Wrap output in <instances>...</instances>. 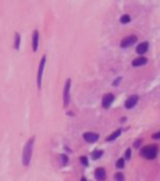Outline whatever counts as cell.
I'll list each match as a JSON object with an SVG mask.
<instances>
[{
	"instance_id": "cell-20",
	"label": "cell",
	"mask_w": 160,
	"mask_h": 181,
	"mask_svg": "<svg viewBox=\"0 0 160 181\" xmlns=\"http://www.w3.org/2000/svg\"><path fill=\"white\" fill-rule=\"evenodd\" d=\"M131 158V150L130 149H127V151H125V160H130Z\"/></svg>"
},
{
	"instance_id": "cell-25",
	"label": "cell",
	"mask_w": 160,
	"mask_h": 181,
	"mask_svg": "<svg viewBox=\"0 0 160 181\" xmlns=\"http://www.w3.org/2000/svg\"><path fill=\"white\" fill-rule=\"evenodd\" d=\"M80 181H86V179H85V177H81V180Z\"/></svg>"
},
{
	"instance_id": "cell-24",
	"label": "cell",
	"mask_w": 160,
	"mask_h": 181,
	"mask_svg": "<svg viewBox=\"0 0 160 181\" xmlns=\"http://www.w3.org/2000/svg\"><path fill=\"white\" fill-rule=\"evenodd\" d=\"M140 142H141V140H137V141L134 142V146L135 148H139V146H140Z\"/></svg>"
},
{
	"instance_id": "cell-16",
	"label": "cell",
	"mask_w": 160,
	"mask_h": 181,
	"mask_svg": "<svg viewBox=\"0 0 160 181\" xmlns=\"http://www.w3.org/2000/svg\"><path fill=\"white\" fill-rule=\"evenodd\" d=\"M130 20H131L130 16L125 14V15H123L121 18H120V23H121V24H128V23H130Z\"/></svg>"
},
{
	"instance_id": "cell-6",
	"label": "cell",
	"mask_w": 160,
	"mask_h": 181,
	"mask_svg": "<svg viewBox=\"0 0 160 181\" xmlns=\"http://www.w3.org/2000/svg\"><path fill=\"white\" fill-rule=\"evenodd\" d=\"M138 100H139L138 95H131V96H129L127 99V101H125V108H127V109H133L135 105H137Z\"/></svg>"
},
{
	"instance_id": "cell-2",
	"label": "cell",
	"mask_w": 160,
	"mask_h": 181,
	"mask_svg": "<svg viewBox=\"0 0 160 181\" xmlns=\"http://www.w3.org/2000/svg\"><path fill=\"white\" fill-rule=\"evenodd\" d=\"M141 156H144L145 159H149V160H153L156 158V155H158V148L154 145H148L145 146L144 149H141Z\"/></svg>"
},
{
	"instance_id": "cell-14",
	"label": "cell",
	"mask_w": 160,
	"mask_h": 181,
	"mask_svg": "<svg viewBox=\"0 0 160 181\" xmlns=\"http://www.w3.org/2000/svg\"><path fill=\"white\" fill-rule=\"evenodd\" d=\"M103 150H94L93 152H91V158H93L94 160H98L101 158V155H103Z\"/></svg>"
},
{
	"instance_id": "cell-18",
	"label": "cell",
	"mask_w": 160,
	"mask_h": 181,
	"mask_svg": "<svg viewBox=\"0 0 160 181\" xmlns=\"http://www.w3.org/2000/svg\"><path fill=\"white\" fill-rule=\"evenodd\" d=\"M114 179H115V181H124V174L116 172V174L114 175Z\"/></svg>"
},
{
	"instance_id": "cell-10",
	"label": "cell",
	"mask_w": 160,
	"mask_h": 181,
	"mask_svg": "<svg viewBox=\"0 0 160 181\" xmlns=\"http://www.w3.org/2000/svg\"><path fill=\"white\" fill-rule=\"evenodd\" d=\"M148 49H149V44L148 43H140L139 45L137 46V53L139 54V55H144V54L148 51Z\"/></svg>"
},
{
	"instance_id": "cell-9",
	"label": "cell",
	"mask_w": 160,
	"mask_h": 181,
	"mask_svg": "<svg viewBox=\"0 0 160 181\" xmlns=\"http://www.w3.org/2000/svg\"><path fill=\"white\" fill-rule=\"evenodd\" d=\"M113 101H114V95L113 94H105L104 98H103V106L105 109L110 108V105L113 104Z\"/></svg>"
},
{
	"instance_id": "cell-19",
	"label": "cell",
	"mask_w": 160,
	"mask_h": 181,
	"mask_svg": "<svg viewBox=\"0 0 160 181\" xmlns=\"http://www.w3.org/2000/svg\"><path fill=\"white\" fill-rule=\"evenodd\" d=\"M68 161H69V159H68L66 155H60V162H61V165H66Z\"/></svg>"
},
{
	"instance_id": "cell-12",
	"label": "cell",
	"mask_w": 160,
	"mask_h": 181,
	"mask_svg": "<svg viewBox=\"0 0 160 181\" xmlns=\"http://www.w3.org/2000/svg\"><path fill=\"white\" fill-rule=\"evenodd\" d=\"M146 63H148V59H146V57L139 56L137 59L133 60V66H143V65H145Z\"/></svg>"
},
{
	"instance_id": "cell-17",
	"label": "cell",
	"mask_w": 160,
	"mask_h": 181,
	"mask_svg": "<svg viewBox=\"0 0 160 181\" xmlns=\"http://www.w3.org/2000/svg\"><path fill=\"white\" fill-rule=\"evenodd\" d=\"M124 166H125V159L124 158L119 159L118 161H116V167H118V169H123Z\"/></svg>"
},
{
	"instance_id": "cell-21",
	"label": "cell",
	"mask_w": 160,
	"mask_h": 181,
	"mask_svg": "<svg viewBox=\"0 0 160 181\" xmlns=\"http://www.w3.org/2000/svg\"><path fill=\"white\" fill-rule=\"evenodd\" d=\"M79 160H80V162L83 164L84 166H88V159L85 158V156H80V159H79Z\"/></svg>"
},
{
	"instance_id": "cell-7",
	"label": "cell",
	"mask_w": 160,
	"mask_h": 181,
	"mask_svg": "<svg viewBox=\"0 0 160 181\" xmlns=\"http://www.w3.org/2000/svg\"><path fill=\"white\" fill-rule=\"evenodd\" d=\"M84 136V140L86 142H89V144H91V142H95L98 139H99V135L96 134V132H85V134L83 135Z\"/></svg>"
},
{
	"instance_id": "cell-8",
	"label": "cell",
	"mask_w": 160,
	"mask_h": 181,
	"mask_svg": "<svg viewBox=\"0 0 160 181\" xmlns=\"http://www.w3.org/2000/svg\"><path fill=\"white\" fill-rule=\"evenodd\" d=\"M94 175H95V179L98 181H104L105 177H106V172H105V170L103 167H98V169H95Z\"/></svg>"
},
{
	"instance_id": "cell-3",
	"label": "cell",
	"mask_w": 160,
	"mask_h": 181,
	"mask_svg": "<svg viewBox=\"0 0 160 181\" xmlns=\"http://www.w3.org/2000/svg\"><path fill=\"white\" fill-rule=\"evenodd\" d=\"M45 63H46V56L44 55L40 60L39 64V70H38V79H36V83H38V87H42V80H43V73H44V67H45Z\"/></svg>"
},
{
	"instance_id": "cell-22",
	"label": "cell",
	"mask_w": 160,
	"mask_h": 181,
	"mask_svg": "<svg viewBox=\"0 0 160 181\" xmlns=\"http://www.w3.org/2000/svg\"><path fill=\"white\" fill-rule=\"evenodd\" d=\"M121 81V77H118L116 80H114V83H113V85L114 86H119V83Z\"/></svg>"
},
{
	"instance_id": "cell-1",
	"label": "cell",
	"mask_w": 160,
	"mask_h": 181,
	"mask_svg": "<svg viewBox=\"0 0 160 181\" xmlns=\"http://www.w3.org/2000/svg\"><path fill=\"white\" fill-rule=\"evenodd\" d=\"M34 141L35 138L29 139V141L25 144L23 149V165L24 166H29L30 160H31V155H33V146H34Z\"/></svg>"
},
{
	"instance_id": "cell-15",
	"label": "cell",
	"mask_w": 160,
	"mask_h": 181,
	"mask_svg": "<svg viewBox=\"0 0 160 181\" xmlns=\"http://www.w3.org/2000/svg\"><path fill=\"white\" fill-rule=\"evenodd\" d=\"M14 47L16 50L20 47V34L19 33H15V40H14Z\"/></svg>"
},
{
	"instance_id": "cell-23",
	"label": "cell",
	"mask_w": 160,
	"mask_h": 181,
	"mask_svg": "<svg viewBox=\"0 0 160 181\" xmlns=\"http://www.w3.org/2000/svg\"><path fill=\"white\" fill-rule=\"evenodd\" d=\"M153 139H155V140H159V139H160V131H159V132H155V134L153 135Z\"/></svg>"
},
{
	"instance_id": "cell-11",
	"label": "cell",
	"mask_w": 160,
	"mask_h": 181,
	"mask_svg": "<svg viewBox=\"0 0 160 181\" xmlns=\"http://www.w3.org/2000/svg\"><path fill=\"white\" fill-rule=\"evenodd\" d=\"M38 45H39V31L38 30H34V33H33V51L38 50Z\"/></svg>"
},
{
	"instance_id": "cell-5",
	"label": "cell",
	"mask_w": 160,
	"mask_h": 181,
	"mask_svg": "<svg viewBox=\"0 0 160 181\" xmlns=\"http://www.w3.org/2000/svg\"><path fill=\"white\" fill-rule=\"evenodd\" d=\"M137 40H138V37L135 36V35L127 36V37H124V39L121 40L120 46H121V47H128V46H131V45H134V44L137 43Z\"/></svg>"
},
{
	"instance_id": "cell-13",
	"label": "cell",
	"mask_w": 160,
	"mask_h": 181,
	"mask_svg": "<svg viewBox=\"0 0 160 181\" xmlns=\"http://www.w3.org/2000/svg\"><path fill=\"white\" fill-rule=\"evenodd\" d=\"M121 129H118V130H115L114 132H113V134H111L110 136H108V138H106V141L108 142H110V141H114V140L115 139H116V138H119V135H120L121 134Z\"/></svg>"
},
{
	"instance_id": "cell-4",
	"label": "cell",
	"mask_w": 160,
	"mask_h": 181,
	"mask_svg": "<svg viewBox=\"0 0 160 181\" xmlns=\"http://www.w3.org/2000/svg\"><path fill=\"white\" fill-rule=\"evenodd\" d=\"M70 84H71V80L66 79L65 85H64V106L65 108L70 102Z\"/></svg>"
}]
</instances>
